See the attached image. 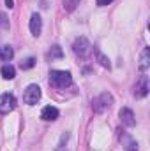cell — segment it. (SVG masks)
I'll use <instances>...</instances> for the list:
<instances>
[{
  "label": "cell",
  "instance_id": "cell-9",
  "mask_svg": "<svg viewBox=\"0 0 150 151\" xmlns=\"http://www.w3.org/2000/svg\"><path fill=\"white\" fill-rule=\"evenodd\" d=\"M58 109L57 107H53V106H46L42 111H41V118L44 119V121H55L57 118H58Z\"/></svg>",
  "mask_w": 150,
  "mask_h": 151
},
{
  "label": "cell",
  "instance_id": "cell-18",
  "mask_svg": "<svg viewBox=\"0 0 150 151\" xmlns=\"http://www.w3.org/2000/svg\"><path fill=\"white\" fill-rule=\"evenodd\" d=\"M125 151H138V142L129 141V142H127V146H125Z\"/></svg>",
  "mask_w": 150,
  "mask_h": 151
},
{
  "label": "cell",
  "instance_id": "cell-14",
  "mask_svg": "<svg viewBox=\"0 0 150 151\" xmlns=\"http://www.w3.org/2000/svg\"><path fill=\"white\" fill-rule=\"evenodd\" d=\"M36 65V58H27V60H23L21 63H20V67H21V70H28V69H32Z\"/></svg>",
  "mask_w": 150,
  "mask_h": 151
},
{
  "label": "cell",
  "instance_id": "cell-1",
  "mask_svg": "<svg viewBox=\"0 0 150 151\" xmlns=\"http://www.w3.org/2000/svg\"><path fill=\"white\" fill-rule=\"evenodd\" d=\"M71 83H73L71 72H66V70H51V74H50V84L53 88H67V86H71Z\"/></svg>",
  "mask_w": 150,
  "mask_h": 151
},
{
  "label": "cell",
  "instance_id": "cell-20",
  "mask_svg": "<svg viewBox=\"0 0 150 151\" xmlns=\"http://www.w3.org/2000/svg\"><path fill=\"white\" fill-rule=\"evenodd\" d=\"M5 5H7L9 9H12V7H14V2H12V0H5Z\"/></svg>",
  "mask_w": 150,
  "mask_h": 151
},
{
  "label": "cell",
  "instance_id": "cell-11",
  "mask_svg": "<svg viewBox=\"0 0 150 151\" xmlns=\"http://www.w3.org/2000/svg\"><path fill=\"white\" fill-rule=\"evenodd\" d=\"M12 56H14V49L11 46H7V44L0 46V62H9Z\"/></svg>",
  "mask_w": 150,
  "mask_h": 151
},
{
  "label": "cell",
  "instance_id": "cell-16",
  "mask_svg": "<svg viewBox=\"0 0 150 151\" xmlns=\"http://www.w3.org/2000/svg\"><path fill=\"white\" fill-rule=\"evenodd\" d=\"M76 4H78V0H64V7H66L67 11H73L76 7Z\"/></svg>",
  "mask_w": 150,
  "mask_h": 151
},
{
  "label": "cell",
  "instance_id": "cell-2",
  "mask_svg": "<svg viewBox=\"0 0 150 151\" xmlns=\"http://www.w3.org/2000/svg\"><path fill=\"white\" fill-rule=\"evenodd\" d=\"M73 51H74L76 56H79V58H88L90 56V53H92V44L87 40L85 37H78L74 40V44H73Z\"/></svg>",
  "mask_w": 150,
  "mask_h": 151
},
{
  "label": "cell",
  "instance_id": "cell-5",
  "mask_svg": "<svg viewBox=\"0 0 150 151\" xmlns=\"http://www.w3.org/2000/svg\"><path fill=\"white\" fill-rule=\"evenodd\" d=\"M111 104H113L111 95H110V93H101V95L94 100V111H95V113H103V111H106Z\"/></svg>",
  "mask_w": 150,
  "mask_h": 151
},
{
  "label": "cell",
  "instance_id": "cell-7",
  "mask_svg": "<svg viewBox=\"0 0 150 151\" xmlns=\"http://www.w3.org/2000/svg\"><path fill=\"white\" fill-rule=\"evenodd\" d=\"M118 116H120V121L125 125V127H134L136 125V118H134V113L131 111V109H127V107H124V109H120V113H118Z\"/></svg>",
  "mask_w": 150,
  "mask_h": 151
},
{
  "label": "cell",
  "instance_id": "cell-17",
  "mask_svg": "<svg viewBox=\"0 0 150 151\" xmlns=\"http://www.w3.org/2000/svg\"><path fill=\"white\" fill-rule=\"evenodd\" d=\"M0 27L2 28H9V19H7V16L4 12H0Z\"/></svg>",
  "mask_w": 150,
  "mask_h": 151
},
{
  "label": "cell",
  "instance_id": "cell-12",
  "mask_svg": "<svg viewBox=\"0 0 150 151\" xmlns=\"http://www.w3.org/2000/svg\"><path fill=\"white\" fill-rule=\"evenodd\" d=\"M62 55H64V53H62V47H60V46H53V47L48 51L46 58L53 62V60H58V58H62Z\"/></svg>",
  "mask_w": 150,
  "mask_h": 151
},
{
  "label": "cell",
  "instance_id": "cell-15",
  "mask_svg": "<svg viewBox=\"0 0 150 151\" xmlns=\"http://www.w3.org/2000/svg\"><path fill=\"white\" fill-rule=\"evenodd\" d=\"M94 51H95V55H97V60H99V63H101L103 67H108V69H110V60H108V58H106V56H104V55H103L99 49H94Z\"/></svg>",
  "mask_w": 150,
  "mask_h": 151
},
{
  "label": "cell",
  "instance_id": "cell-19",
  "mask_svg": "<svg viewBox=\"0 0 150 151\" xmlns=\"http://www.w3.org/2000/svg\"><path fill=\"white\" fill-rule=\"evenodd\" d=\"M113 0H97V5L99 7H104V5H110Z\"/></svg>",
  "mask_w": 150,
  "mask_h": 151
},
{
  "label": "cell",
  "instance_id": "cell-13",
  "mask_svg": "<svg viewBox=\"0 0 150 151\" xmlns=\"http://www.w3.org/2000/svg\"><path fill=\"white\" fill-rule=\"evenodd\" d=\"M0 74L4 79H14V76H16V69L12 67V65H4L2 69H0Z\"/></svg>",
  "mask_w": 150,
  "mask_h": 151
},
{
  "label": "cell",
  "instance_id": "cell-4",
  "mask_svg": "<svg viewBox=\"0 0 150 151\" xmlns=\"http://www.w3.org/2000/svg\"><path fill=\"white\" fill-rule=\"evenodd\" d=\"M16 107V97L12 93H2L0 95V114H9Z\"/></svg>",
  "mask_w": 150,
  "mask_h": 151
},
{
  "label": "cell",
  "instance_id": "cell-10",
  "mask_svg": "<svg viewBox=\"0 0 150 151\" xmlns=\"http://www.w3.org/2000/svg\"><path fill=\"white\" fill-rule=\"evenodd\" d=\"M149 67H150V47H145L143 53H141V58H140V70L147 72Z\"/></svg>",
  "mask_w": 150,
  "mask_h": 151
},
{
  "label": "cell",
  "instance_id": "cell-6",
  "mask_svg": "<svg viewBox=\"0 0 150 151\" xmlns=\"http://www.w3.org/2000/svg\"><path fill=\"white\" fill-rule=\"evenodd\" d=\"M147 95H149V77L143 74L140 77V81L134 84V97L143 99V97H147Z\"/></svg>",
  "mask_w": 150,
  "mask_h": 151
},
{
  "label": "cell",
  "instance_id": "cell-8",
  "mask_svg": "<svg viewBox=\"0 0 150 151\" xmlns=\"http://www.w3.org/2000/svg\"><path fill=\"white\" fill-rule=\"evenodd\" d=\"M41 30H42V19H41V16H39L37 12H34L32 18H30V32H32V35L39 37Z\"/></svg>",
  "mask_w": 150,
  "mask_h": 151
},
{
  "label": "cell",
  "instance_id": "cell-3",
  "mask_svg": "<svg viewBox=\"0 0 150 151\" xmlns=\"http://www.w3.org/2000/svg\"><path fill=\"white\" fill-rule=\"evenodd\" d=\"M39 99H41V88L37 84H28L25 93H23V102L28 106H34L39 102Z\"/></svg>",
  "mask_w": 150,
  "mask_h": 151
}]
</instances>
